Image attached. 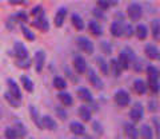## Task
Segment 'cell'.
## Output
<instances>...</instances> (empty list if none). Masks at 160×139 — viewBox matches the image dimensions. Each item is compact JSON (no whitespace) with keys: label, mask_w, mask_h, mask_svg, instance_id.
<instances>
[{"label":"cell","mask_w":160,"mask_h":139,"mask_svg":"<svg viewBox=\"0 0 160 139\" xmlns=\"http://www.w3.org/2000/svg\"><path fill=\"white\" fill-rule=\"evenodd\" d=\"M13 51H15V55H16V58L19 59V60L28 58V49L23 43H20V42L15 43L13 44Z\"/></svg>","instance_id":"3957f363"},{"label":"cell","mask_w":160,"mask_h":139,"mask_svg":"<svg viewBox=\"0 0 160 139\" xmlns=\"http://www.w3.org/2000/svg\"><path fill=\"white\" fill-rule=\"evenodd\" d=\"M42 127L43 128H48V130H56V122H55L51 116H43Z\"/></svg>","instance_id":"4fadbf2b"},{"label":"cell","mask_w":160,"mask_h":139,"mask_svg":"<svg viewBox=\"0 0 160 139\" xmlns=\"http://www.w3.org/2000/svg\"><path fill=\"white\" fill-rule=\"evenodd\" d=\"M16 19H20V20L26 22V20H27V15H24V13H18V15H16Z\"/></svg>","instance_id":"b9f144b4"},{"label":"cell","mask_w":160,"mask_h":139,"mask_svg":"<svg viewBox=\"0 0 160 139\" xmlns=\"http://www.w3.org/2000/svg\"><path fill=\"white\" fill-rule=\"evenodd\" d=\"M148 35V31H147V27L144 24H139L136 27V36L140 39V40H144Z\"/></svg>","instance_id":"cb8c5ba5"},{"label":"cell","mask_w":160,"mask_h":139,"mask_svg":"<svg viewBox=\"0 0 160 139\" xmlns=\"http://www.w3.org/2000/svg\"><path fill=\"white\" fill-rule=\"evenodd\" d=\"M79 116L82 118L84 122H88V121H91V111H89L86 106H82L79 108Z\"/></svg>","instance_id":"603a6c76"},{"label":"cell","mask_w":160,"mask_h":139,"mask_svg":"<svg viewBox=\"0 0 160 139\" xmlns=\"http://www.w3.org/2000/svg\"><path fill=\"white\" fill-rule=\"evenodd\" d=\"M152 35L156 40H159V20L152 22Z\"/></svg>","instance_id":"e575fe53"},{"label":"cell","mask_w":160,"mask_h":139,"mask_svg":"<svg viewBox=\"0 0 160 139\" xmlns=\"http://www.w3.org/2000/svg\"><path fill=\"white\" fill-rule=\"evenodd\" d=\"M96 62H98V64H99V68L102 70V72L104 74V75H107V74H108V67H107L106 60H104L103 58H98Z\"/></svg>","instance_id":"d6a6232c"},{"label":"cell","mask_w":160,"mask_h":139,"mask_svg":"<svg viewBox=\"0 0 160 139\" xmlns=\"http://www.w3.org/2000/svg\"><path fill=\"white\" fill-rule=\"evenodd\" d=\"M32 15H33V16H38V18H43V15H44V12H43V8L40 7V6L35 7V8L32 9Z\"/></svg>","instance_id":"8d00e7d4"},{"label":"cell","mask_w":160,"mask_h":139,"mask_svg":"<svg viewBox=\"0 0 160 139\" xmlns=\"http://www.w3.org/2000/svg\"><path fill=\"white\" fill-rule=\"evenodd\" d=\"M88 28H89V31H91L95 36H99V35H102V26L96 22V20H91L88 24Z\"/></svg>","instance_id":"e0dca14e"},{"label":"cell","mask_w":160,"mask_h":139,"mask_svg":"<svg viewBox=\"0 0 160 139\" xmlns=\"http://www.w3.org/2000/svg\"><path fill=\"white\" fill-rule=\"evenodd\" d=\"M147 74H148V79H156L159 78V71H158V68H155L152 66H149L147 68Z\"/></svg>","instance_id":"836d02e7"},{"label":"cell","mask_w":160,"mask_h":139,"mask_svg":"<svg viewBox=\"0 0 160 139\" xmlns=\"http://www.w3.org/2000/svg\"><path fill=\"white\" fill-rule=\"evenodd\" d=\"M4 98H6L7 100L9 102V104H11V106H13V107H20V100H19V99H16L15 96H12L9 92L4 94Z\"/></svg>","instance_id":"f546056e"},{"label":"cell","mask_w":160,"mask_h":139,"mask_svg":"<svg viewBox=\"0 0 160 139\" xmlns=\"http://www.w3.org/2000/svg\"><path fill=\"white\" fill-rule=\"evenodd\" d=\"M124 33H126L127 36H131L132 35V27L131 26H124Z\"/></svg>","instance_id":"ab89813d"},{"label":"cell","mask_w":160,"mask_h":139,"mask_svg":"<svg viewBox=\"0 0 160 139\" xmlns=\"http://www.w3.org/2000/svg\"><path fill=\"white\" fill-rule=\"evenodd\" d=\"M93 13L96 15V16H99V18H104L103 12H100V9H98V8H95V9H93Z\"/></svg>","instance_id":"7bdbcfd3"},{"label":"cell","mask_w":160,"mask_h":139,"mask_svg":"<svg viewBox=\"0 0 160 139\" xmlns=\"http://www.w3.org/2000/svg\"><path fill=\"white\" fill-rule=\"evenodd\" d=\"M72 24H73V27L79 29V31H82V29L84 28V22H83V19L79 16V15H72Z\"/></svg>","instance_id":"d4e9b609"},{"label":"cell","mask_w":160,"mask_h":139,"mask_svg":"<svg viewBox=\"0 0 160 139\" xmlns=\"http://www.w3.org/2000/svg\"><path fill=\"white\" fill-rule=\"evenodd\" d=\"M148 84H149V88H151V91L158 94L159 92V78L156 79H148Z\"/></svg>","instance_id":"4dcf8cb0"},{"label":"cell","mask_w":160,"mask_h":139,"mask_svg":"<svg viewBox=\"0 0 160 139\" xmlns=\"http://www.w3.org/2000/svg\"><path fill=\"white\" fill-rule=\"evenodd\" d=\"M118 63H119V66H120V68L122 70H128V67H129V59H128V56H127V54L124 52V51H122L120 52V55H119V59H118Z\"/></svg>","instance_id":"7c38bea8"},{"label":"cell","mask_w":160,"mask_h":139,"mask_svg":"<svg viewBox=\"0 0 160 139\" xmlns=\"http://www.w3.org/2000/svg\"><path fill=\"white\" fill-rule=\"evenodd\" d=\"M33 26L38 27V28H40L42 31H47V29L49 28V24H48V22H47L44 18H38L36 20L33 22Z\"/></svg>","instance_id":"ffe728a7"},{"label":"cell","mask_w":160,"mask_h":139,"mask_svg":"<svg viewBox=\"0 0 160 139\" xmlns=\"http://www.w3.org/2000/svg\"><path fill=\"white\" fill-rule=\"evenodd\" d=\"M53 86L56 87V88H59V90H64V88L67 87V83H66V80H64L63 78L56 76V78L53 79Z\"/></svg>","instance_id":"f1b7e54d"},{"label":"cell","mask_w":160,"mask_h":139,"mask_svg":"<svg viewBox=\"0 0 160 139\" xmlns=\"http://www.w3.org/2000/svg\"><path fill=\"white\" fill-rule=\"evenodd\" d=\"M109 6H111V3L106 2V0H99V2H98V7H99V8H102V11L107 9Z\"/></svg>","instance_id":"f35d334b"},{"label":"cell","mask_w":160,"mask_h":139,"mask_svg":"<svg viewBox=\"0 0 160 139\" xmlns=\"http://www.w3.org/2000/svg\"><path fill=\"white\" fill-rule=\"evenodd\" d=\"M18 66L20 68H28L31 66V60L27 58V59H22V60H18Z\"/></svg>","instance_id":"d590c367"},{"label":"cell","mask_w":160,"mask_h":139,"mask_svg":"<svg viewBox=\"0 0 160 139\" xmlns=\"http://www.w3.org/2000/svg\"><path fill=\"white\" fill-rule=\"evenodd\" d=\"M69 128H71V131L75 134V135H83V134L86 132V127L83 125H80L79 122H72Z\"/></svg>","instance_id":"9a60e30c"},{"label":"cell","mask_w":160,"mask_h":139,"mask_svg":"<svg viewBox=\"0 0 160 139\" xmlns=\"http://www.w3.org/2000/svg\"><path fill=\"white\" fill-rule=\"evenodd\" d=\"M124 131H126V135L129 139H136L138 138V130L132 123H126V125H124Z\"/></svg>","instance_id":"8fae6325"},{"label":"cell","mask_w":160,"mask_h":139,"mask_svg":"<svg viewBox=\"0 0 160 139\" xmlns=\"http://www.w3.org/2000/svg\"><path fill=\"white\" fill-rule=\"evenodd\" d=\"M88 79H89V82L92 83V86H95L96 88H102L103 87L102 79L96 75V72H95L93 70H88Z\"/></svg>","instance_id":"30bf717a"},{"label":"cell","mask_w":160,"mask_h":139,"mask_svg":"<svg viewBox=\"0 0 160 139\" xmlns=\"http://www.w3.org/2000/svg\"><path fill=\"white\" fill-rule=\"evenodd\" d=\"M143 114H144V108L140 103H136L135 106L132 107V110L129 111V116H131V119L133 121V123L136 122H140L143 118Z\"/></svg>","instance_id":"7a4b0ae2"},{"label":"cell","mask_w":160,"mask_h":139,"mask_svg":"<svg viewBox=\"0 0 160 139\" xmlns=\"http://www.w3.org/2000/svg\"><path fill=\"white\" fill-rule=\"evenodd\" d=\"M29 111H31V115H32V119H33L35 125H38L40 128H43V127H42V121H40V118H39V111H38L33 106L29 107Z\"/></svg>","instance_id":"484cf974"},{"label":"cell","mask_w":160,"mask_h":139,"mask_svg":"<svg viewBox=\"0 0 160 139\" xmlns=\"http://www.w3.org/2000/svg\"><path fill=\"white\" fill-rule=\"evenodd\" d=\"M22 83H23L24 88H26V91H28V92L33 91V83L28 76H22Z\"/></svg>","instance_id":"4316f807"},{"label":"cell","mask_w":160,"mask_h":139,"mask_svg":"<svg viewBox=\"0 0 160 139\" xmlns=\"http://www.w3.org/2000/svg\"><path fill=\"white\" fill-rule=\"evenodd\" d=\"M66 8H60L59 12L56 13V18H55V24L56 27H62L63 26V22H64V16H66Z\"/></svg>","instance_id":"7402d4cb"},{"label":"cell","mask_w":160,"mask_h":139,"mask_svg":"<svg viewBox=\"0 0 160 139\" xmlns=\"http://www.w3.org/2000/svg\"><path fill=\"white\" fill-rule=\"evenodd\" d=\"M6 138L7 139H19L20 136H19V134H18V131L15 130V128L8 127L6 130Z\"/></svg>","instance_id":"1f68e13d"},{"label":"cell","mask_w":160,"mask_h":139,"mask_svg":"<svg viewBox=\"0 0 160 139\" xmlns=\"http://www.w3.org/2000/svg\"><path fill=\"white\" fill-rule=\"evenodd\" d=\"M56 114H58V115H60V118H62V119H66L67 118V115H66V112H64L63 110H62V108H56Z\"/></svg>","instance_id":"60d3db41"},{"label":"cell","mask_w":160,"mask_h":139,"mask_svg":"<svg viewBox=\"0 0 160 139\" xmlns=\"http://www.w3.org/2000/svg\"><path fill=\"white\" fill-rule=\"evenodd\" d=\"M103 46H104V49H106V52L108 54V52H109V47H108V44H107V42H104V43H103Z\"/></svg>","instance_id":"ee69618b"},{"label":"cell","mask_w":160,"mask_h":139,"mask_svg":"<svg viewBox=\"0 0 160 139\" xmlns=\"http://www.w3.org/2000/svg\"><path fill=\"white\" fill-rule=\"evenodd\" d=\"M140 135H142L143 139H152V136H153L152 128L147 125H144L142 128H140Z\"/></svg>","instance_id":"44dd1931"},{"label":"cell","mask_w":160,"mask_h":139,"mask_svg":"<svg viewBox=\"0 0 160 139\" xmlns=\"http://www.w3.org/2000/svg\"><path fill=\"white\" fill-rule=\"evenodd\" d=\"M146 54L149 59H159V49L153 44H147L146 46Z\"/></svg>","instance_id":"5bb4252c"},{"label":"cell","mask_w":160,"mask_h":139,"mask_svg":"<svg viewBox=\"0 0 160 139\" xmlns=\"http://www.w3.org/2000/svg\"><path fill=\"white\" fill-rule=\"evenodd\" d=\"M73 67L76 70L78 74H83L87 71V63L84 60V58L82 56H76L73 59Z\"/></svg>","instance_id":"8992f818"},{"label":"cell","mask_w":160,"mask_h":139,"mask_svg":"<svg viewBox=\"0 0 160 139\" xmlns=\"http://www.w3.org/2000/svg\"><path fill=\"white\" fill-rule=\"evenodd\" d=\"M59 99H60V102H62L64 106H71V104L73 103V99L72 96L69 95L68 92H59Z\"/></svg>","instance_id":"d6986e66"},{"label":"cell","mask_w":160,"mask_h":139,"mask_svg":"<svg viewBox=\"0 0 160 139\" xmlns=\"http://www.w3.org/2000/svg\"><path fill=\"white\" fill-rule=\"evenodd\" d=\"M78 95L84 102H92V94H91L89 90H87V88H79Z\"/></svg>","instance_id":"2e32d148"},{"label":"cell","mask_w":160,"mask_h":139,"mask_svg":"<svg viewBox=\"0 0 160 139\" xmlns=\"http://www.w3.org/2000/svg\"><path fill=\"white\" fill-rule=\"evenodd\" d=\"M8 87H9V94H11L12 96H15L16 99H22V91H20V88L19 86L16 84V82L12 80V79H8Z\"/></svg>","instance_id":"9c48e42d"},{"label":"cell","mask_w":160,"mask_h":139,"mask_svg":"<svg viewBox=\"0 0 160 139\" xmlns=\"http://www.w3.org/2000/svg\"><path fill=\"white\" fill-rule=\"evenodd\" d=\"M109 67H111L112 75H115V76H119L120 75V71H122V68H120V66H119V63H118L116 59H112L111 64H109Z\"/></svg>","instance_id":"83f0119b"},{"label":"cell","mask_w":160,"mask_h":139,"mask_svg":"<svg viewBox=\"0 0 160 139\" xmlns=\"http://www.w3.org/2000/svg\"><path fill=\"white\" fill-rule=\"evenodd\" d=\"M44 62H46V54H44V51H38L35 54V67H36L38 72H40L43 70Z\"/></svg>","instance_id":"52a82bcc"},{"label":"cell","mask_w":160,"mask_h":139,"mask_svg":"<svg viewBox=\"0 0 160 139\" xmlns=\"http://www.w3.org/2000/svg\"><path fill=\"white\" fill-rule=\"evenodd\" d=\"M76 42H78V46L80 47V49H83L84 52H87V54H92L93 52V44L89 42L87 38L80 36V38L76 39Z\"/></svg>","instance_id":"277c9868"},{"label":"cell","mask_w":160,"mask_h":139,"mask_svg":"<svg viewBox=\"0 0 160 139\" xmlns=\"http://www.w3.org/2000/svg\"><path fill=\"white\" fill-rule=\"evenodd\" d=\"M133 90H135V92H138V94H144L147 91V84L144 83L143 80L138 79V80L133 82Z\"/></svg>","instance_id":"ac0fdd59"},{"label":"cell","mask_w":160,"mask_h":139,"mask_svg":"<svg viewBox=\"0 0 160 139\" xmlns=\"http://www.w3.org/2000/svg\"><path fill=\"white\" fill-rule=\"evenodd\" d=\"M115 102H116L119 106H127V104L129 103V95H128V92L127 91H124V90H119L116 94H115Z\"/></svg>","instance_id":"5b68a950"},{"label":"cell","mask_w":160,"mask_h":139,"mask_svg":"<svg viewBox=\"0 0 160 139\" xmlns=\"http://www.w3.org/2000/svg\"><path fill=\"white\" fill-rule=\"evenodd\" d=\"M22 29H23L24 36H26V38L28 39V40H33V39H35V35H33L31 31H29L28 28H26V27H22Z\"/></svg>","instance_id":"74e56055"},{"label":"cell","mask_w":160,"mask_h":139,"mask_svg":"<svg viewBox=\"0 0 160 139\" xmlns=\"http://www.w3.org/2000/svg\"><path fill=\"white\" fill-rule=\"evenodd\" d=\"M127 12H128V16L131 20H139L142 18V13H143V9L142 6L138 3H131L127 8Z\"/></svg>","instance_id":"6da1fadb"},{"label":"cell","mask_w":160,"mask_h":139,"mask_svg":"<svg viewBox=\"0 0 160 139\" xmlns=\"http://www.w3.org/2000/svg\"><path fill=\"white\" fill-rule=\"evenodd\" d=\"M109 29H111V33L116 38H120L124 35V24L122 22H113Z\"/></svg>","instance_id":"ba28073f"}]
</instances>
